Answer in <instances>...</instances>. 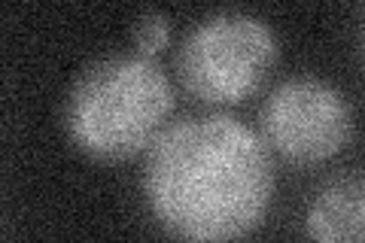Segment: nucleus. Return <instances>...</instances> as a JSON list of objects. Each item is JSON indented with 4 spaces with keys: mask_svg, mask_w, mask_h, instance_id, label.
<instances>
[{
    "mask_svg": "<svg viewBox=\"0 0 365 243\" xmlns=\"http://www.w3.org/2000/svg\"><path fill=\"white\" fill-rule=\"evenodd\" d=\"M271 149L225 113L170 122L146 152L143 201L177 243H237L262 228L274 204Z\"/></svg>",
    "mask_w": 365,
    "mask_h": 243,
    "instance_id": "obj_1",
    "label": "nucleus"
},
{
    "mask_svg": "<svg viewBox=\"0 0 365 243\" xmlns=\"http://www.w3.org/2000/svg\"><path fill=\"white\" fill-rule=\"evenodd\" d=\"M174 113V86L155 58L125 52L88 64L64 100V131L91 161H128L158 140Z\"/></svg>",
    "mask_w": 365,
    "mask_h": 243,
    "instance_id": "obj_2",
    "label": "nucleus"
},
{
    "mask_svg": "<svg viewBox=\"0 0 365 243\" xmlns=\"http://www.w3.org/2000/svg\"><path fill=\"white\" fill-rule=\"evenodd\" d=\"M280 55L277 33L262 16L220 9L186 31L177 52V73L192 98L232 107L265 86Z\"/></svg>",
    "mask_w": 365,
    "mask_h": 243,
    "instance_id": "obj_3",
    "label": "nucleus"
},
{
    "mask_svg": "<svg viewBox=\"0 0 365 243\" xmlns=\"http://www.w3.org/2000/svg\"><path fill=\"white\" fill-rule=\"evenodd\" d=\"M353 107L329 79L311 73L277 83L259 110V134L292 165H323L353 140Z\"/></svg>",
    "mask_w": 365,
    "mask_h": 243,
    "instance_id": "obj_4",
    "label": "nucleus"
},
{
    "mask_svg": "<svg viewBox=\"0 0 365 243\" xmlns=\"http://www.w3.org/2000/svg\"><path fill=\"white\" fill-rule=\"evenodd\" d=\"M311 243H365V170L326 180L304 207Z\"/></svg>",
    "mask_w": 365,
    "mask_h": 243,
    "instance_id": "obj_5",
    "label": "nucleus"
},
{
    "mask_svg": "<svg viewBox=\"0 0 365 243\" xmlns=\"http://www.w3.org/2000/svg\"><path fill=\"white\" fill-rule=\"evenodd\" d=\"M131 40H134L137 55L158 58L170 43V19L165 13H158V9H146V13H140L134 21Z\"/></svg>",
    "mask_w": 365,
    "mask_h": 243,
    "instance_id": "obj_6",
    "label": "nucleus"
},
{
    "mask_svg": "<svg viewBox=\"0 0 365 243\" xmlns=\"http://www.w3.org/2000/svg\"><path fill=\"white\" fill-rule=\"evenodd\" d=\"M362 52H365V25H362Z\"/></svg>",
    "mask_w": 365,
    "mask_h": 243,
    "instance_id": "obj_7",
    "label": "nucleus"
}]
</instances>
